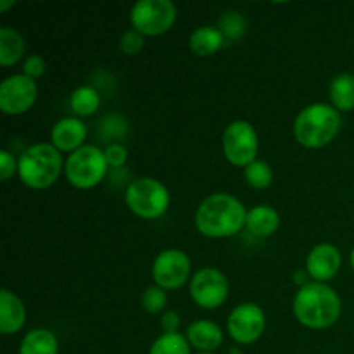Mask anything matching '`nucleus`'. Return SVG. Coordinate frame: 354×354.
Wrapping results in <instances>:
<instances>
[{"mask_svg":"<svg viewBox=\"0 0 354 354\" xmlns=\"http://www.w3.org/2000/svg\"><path fill=\"white\" fill-rule=\"evenodd\" d=\"M248 211L230 194H213L196 211V227L209 239H227L245 227Z\"/></svg>","mask_w":354,"mask_h":354,"instance_id":"1","label":"nucleus"},{"mask_svg":"<svg viewBox=\"0 0 354 354\" xmlns=\"http://www.w3.org/2000/svg\"><path fill=\"white\" fill-rule=\"evenodd\" d=\"M294 315L308 328H327L341 317V297L325 283L311 282L301 287L294 297Z\"/></svg>","mask_w":354,"mask_h":354,"instance_id":"2","label":"nucleus"},{"mask_svg":"<svg viewBox=\"0 0 354 354\" xmlns=\"http://www.w3.org/2000/svg\"><path fill=\"white\" fill-rule=\"evenodd\" d=\"M341 130V114L328 104H311L294 121L296 140L306 149H320L330 144Z\"/></svg>","mask_w":354,"mask_h":354,"instance_id":"3","label":"nucleus"},{"mask_svg":"<svg viewBox=\"0 0 354 354\" xmlns=\"http://www.w3.org/2000/svg\"><path fill=\"white\" fill-rule=\"evenodd\" d=\"M64 169L61 152L52 144H35L17 159L21 182L30 189H47L54 185Z\"/></svg>","mask_w":354,"mask_h":354,"instance_id":"4","label":"nucleus"},{"mask_svg":"<svg viewBox=\"0 0 354 354\" xmlns=\"http://www.w3.org/2000/svg\"><path fill=\"white\" fill-rule=\"evenodd\" d=\"M124 203L138 218L156 220L168 211L169 192L159 180L144 176L127 187Z\"/></svg>","mask_w":354,"mask_h":354,"instance_id":"5","label":"nucleus"},{"mask_svg":"<svg viewBox=\"0 0 354 354\" xmlns=\"http://www.w3.org/2000/svg\"><path fill=\"white\" fill-rule=\"evenodd\" d=\"M107 168L109 165L104 151L93 145H83L66 159L64 175L73 187L85 190L99 185L106 176Z\"/></svg>","mask_w":354,"mask_h":354,"instance_id":"6","label":"nucleus"},{"mask_svg":"<svg viewBox=\"0 0 354 354\" xmlns=\"http://www.w3.org/2000/svg\"><path fill=\"white\" fill-rule=\"evenodd\" d=\"M133 30L144 37H158L171 30L176 21V7L169 0H140L131 7Z\"/></svg>","mask_w":354,"mask_h":354,"instance_id":"7","label":"nucleus"},{"mask_svg":"<svg viewBox=\"0 0 354 354\" xmlns=\"http://www.w3.org/2000/svg\"><path fill=\"white\" fill-rule=\"evenodd\" d=\"M221 144H223L225 158L234 166L248 168L251 162L256 161V154H258L259 147L258 135H256L252 124L248 123V121L239 120L228 124L225 128Z\"/></svg>","mask_w":354,"mask_h":354,"instance_id":"8","label":"nucleus"},{"mask_svg":"<svg viewBox=\"0 0 354 354\" xmlns=\"http://www.w3.org/2000/svg\"><path fill=\"white\" fill-rule=\"evenodd\" d=\"M190 297L204 310H216L228 297V280L220 270L203 268L192 277Z\"/></svg>","mask_w":354,"mask_h":354,"instance_id":"9","label":"nucleus"},{"mask_svg":"<svg viewBox=\"0 0 354 354\" xmlns=\"http://www.w3.org/2000/svg\"><path fill=\"white\" fill-rule=\"evenodd\" d=\"M35 80L26 75H14L0 83V109L7 116H19L30 111L37 100Z\"/></svg>","mask_w":354,"mask_h":354,"instance_id":"10","label":"nucleus"},{"mask_svg":"<svg viewBox=\"0 0 354 354\" xmlns=\"http://www.w3.org/2000/svg\"><path fill=\"white\" fill-rule=\"evenodd\" d=\"M266 317L261 308L254 303H242L230 313L227 328L230 337L237 344H252L263 335Z\"/></svg>","mask_w":354,"mask_h":354,"instance_id":"11","label":"nucleus"},{"mask_svg":"<svg viewBox=\"0 0 354 354\" xmlns=\"http://www.w3.org/2000/svg\"><path fill=\"white\" fill-rule=\"evenodd\" d=\"M152 277L156 286L165 290L182 287L190 277V259L180 249H166L156 258L152 265Z\"/></svg>","mask_w":354,"mask_h":354,"instance_id":"12","label":"nucleus"},{"mask_svg":"<svg viewBox=\"0 0 354 354\" xmlns=\"http://www.w3.org/2000/svg\"><path fill=\"white\" fill-rule=\"evenodd\" d=\"M341 252L332 244H318L311 249L306 259V272L315 282L324 283L334 279L341 268Z\"/></svg>","mask_w":354,"mask_h":354,"instance_id":"13","label":"nucleus"},{"mask_svg":"<svg viewBox=\"0 0 354 354\" xmlns=\"http://www.w3.org/2000/svg\"><path fill=\"white\" fill-rule=\"evenodd\" d=\"M86 138V127L76 118H64L57 121L50 131L52 145L59 152H75L83 147Z\"/></svg>","mask_w":354,"mask_h":354,"instance_id":"14","label":"nucleus"},{"mask_svg":"<svg viewBox=\"0 0 354 354\" xmlns=\"http://www.w3.org/2000/svg\"><path fill=\"white\" fill-rule=\"evenodd\" d=\"M26 322L24 304L16 294L2 289L0 292V332L3 335H12L23 328Z\"/></svg>","mask_w":354,"mask_h":354,"instance_id":"15","label":"nucleus"},{"mask_svg":"<svg viewBox=\"0 0 354 354\" xmlns=\"http://www.w3.org/2000/svg\"><path fill=\"white\" fill-rule=\"evenodd\" d=\"M187 341L197 351L213 353L223 342V332L213 322L197 320L187 328Z\"/></svg>","mask_w":354,"mask_h":354,"instance_id":"16","label":"nucleus"},{"mask_svg":"<svg viewBox=\"0 0 354 354\" xmlns=\"http://www.w3.org/2000/svg\"><path fill=\"white\" fill-rule=\"evenodd\" d=\"M280 225V216L273 207L256 206L248 211L245 228L256 237H270L277 232Z\"/></svg>","mask_w":354,"mask_h":354,"instance_id":"17","label":"nucleus"},{"mask_svg":"<svg viewBox=\"0 0 354 354\" xmlns=\"http://www.w3.org/2000/svg\"><path fill=\"white\" fill-rule=\"evenodd\" d=\"M225 40V35L221 30L214 26H201L192 31L189 38V47L199 57H209L216 54L221 48Z\"/></svg>","mask_w":354,"mask_h":354,"instance_id":"18","label":"nucleus"},{"mask_svg":"<svg viewBox=\"0 0 354 354\" xmlns=\"http://www.w3.org/2000/svg\"><path fill=\"white\" fill-rule=\"evenodd\" d=\"M332 106L342 113L354 109V76L349 73H341L335 76L328 86Z\"/></svg>","mask_w":354,"mask_h":354,"instance_id":"19","label":"nucleus"},{"mask_svg":"<svg viewBox=\"0 0 354 354\" xmlns=\"http://www.w3.org/2000/svg\"><path fill=\"white\" fill-rule=\"evenodd\" d=\"M57 337L47 328H35L28 332L19 346V354H57Z\"/></svg>","mask_w":354,"mask_h":354,"instance_id":"20","label":"nucleus"},{"mask_svg":"<svg viewBox=\"0 0 354 354\" xmlns=\"http://www.w3.org/2000/svg\"><path fill=\"white\" fill-rule=\"evenodd\" d=\"M24 55V40L12 28L0 30V64L3 68L16 64Z\"/></svg>","mask_w":354,"mask_h":354,"instance_id":"21","label":"nucleus"},{"mask_svg":"<svg viewBox=\"0 0 354 354\" xmlns=\"http://www.w3.org/2000/svg\"><path fill=\"white\" fill-rule=\"evenodd\" d=\"M69 106L78 116H92L100 106L99 92L92 86H80L73 92L71 99H69Z\"/></svg>","mask_w":354,"mask_h":354,"instance_id":"22","label":"nucleus"},{"mask_svg":"<svg viewBox=\"0 0 354 354\" xmlns=\"http://www.w3.org/2000/svg\"><path fill=\"white\" fill-rule=\"evenodd\" d=\"M190 348L187 337L176 334H162L154 341L149 349V354H190Z\"/></svg>","mask_w":354,"mask_h":354,"instance_id":"23","label":"nucleus"},{"mask_svg":"<svg viewBox=\"0 0 354 354\" xmlns=\"http://www.w3.org/2000/svg\"><path fill=\"white\" fill-rule=\"evenodd\" d=\"M244 176L245 182L251 187H254V189H266L273 182V169L270 168L266 161H258L256 159L248 168H244Z\"/></svg>","mask_w":354,"mask_h":354,"instance_id":"24","label":"nucleus"},{"mask_svg":"<svg viewBox=\"0 0 354 354\" xmlns=\"http://www.w3.org/2000/svg\"><path fill=\"white\" fill-rule=\"evenodd\" d=\"M142 308H144L147 313H159V311L165 310L166 306V292L161 287H147L142 294Z\"/></svg>","mask_w":354,"mask_h":354,"instance_id":"25","label":"nucleus"},{"mask_svg":"<svg viewBox=\"0 0 354 354\" xmlns=\"http://www.w3.org/2000/svg\"><path fill=\"white\" fill-rule=\"evenodd\" d=\"M144 35L138 33L137 30H127L120 38V50L124 55H135L144 48Z\"/></svg>","mask_w":354,"mask_h":354,"instance_id":"26","label":"nucleus"},{"mask_svg":"<svg viewBox=\"0 0 354 354\" xmlns=\"http://www.w3.org/2000/svg\"><path fill=\"white\" fill-rule=\"evenodd\" d=\"M221 33L228 35L230 38H239L241 33L244 31V21L239 14H230V16H225L221 19Z\"/></svg>","mask_w":354,"mask_h":354,"instance_id":"27","label":"nucleus"},{"mask_svg":"<svg viewBox=\"0 0 354 354\" xmlns=\"http://www.w3.org/2000/svg\"><path fill=\"white\" fill-rule=\"evenodd\" d=\"M104 154H106L107 165L114 166V168H120V166H123L128 159L127 149L120 144H111L109 147L104 151Z\"/></svg>","mask_w":354,"mask_h":354,"instance_id":"28","label":"nucleus"},{"mask_svg":"<svg viewBox=\"0 0 354 354\" xmlns=\"http://www.w3.org/2000/svg\"><path fill=\"white\" fill-rule=\"evenodd\" d=\"M45 73V61L40 55H30V57L24 61L23 64V75H26L28 78L35 80L40 78Z\"/></svg>","mask_w":354,"mask_h":354,"instance_id":"29","label":"nucleus"},{"mask_svg":"<svg viewBox=\"0 0 354 354\" xmlns=\"http://www.w3.org/2000/svg\"><path fill=\"white\" fill-rule=\"evenodd\" d=\"M17 171V161L9 151L0 152V178L2 182H7L14 173Z\"/></svg>","mask_w":354,"mask_h":354,"instance_id":"30","label":"nucleus"},{"mask_svg":"<svg viewBox=\"0 0 354 354\" xmlns=\"http://www.w3.org/2000/svg\"><path fill=\"white\" fill-rule=\"evenodd\" d=\"M161 327L165 334H176L180 327V315L176 311H166L161 317Z\"/></svg>","mask_w":354,"mask_h":354,"instance_id":"31","label":"nucleus"},{"mask_svg":"<svg viewBox=\"0 0 354 354\" xmlns=\"http://www.w3.org/2000/svg\"><path fill=\"white\" fill-rule=\"evenodd\" d=\"M308 279H310V275H308V272H304V270H299V272H296V275H294V282L299 286V289L310 283L308 282Z\"/></svg>","mask_w":354,"mask_h":354,"instance_id":"32","label":"nucleus"},{"mask_svg":"<svg viewBox=\"0 0 354 354\" xmlns=\"http://www.w3.org/2000/svg\"><path fill=\"white\" fill-rule=\"evenodd\" d=\"M12 6H14L12 0H10V2H0V12H6V10Z\"/></svg>","mask_w":354,"mask_h":354,"instance_id":"33","label":"nucleus"},{"mask_svg":"<svg viewBox=\"0 0 354 354\" xmlns=\"http://www.w3.org/2000/svg\"><path fill=\"white\" fill-rule=\"evenodd\" d=\"M351 266H353V270H354V249H353V252H351Z\"/></svg>","mask_w":354,"mask_h":354,"instance_id":"34","label":"nucleus"},{"mask_svg":"<svg viewBox=\"0 0 354 354\" xmlns=\"http://www.w3.org/2000/svg\"><path fill=\"white\" fill-rule=\"evenodd\" d=\"M199 354H214V353H199Z\"/></svg>","mask_w":354,"mask_h":354,"instance_id":"35","label":"nucleus"}]
</instances>
